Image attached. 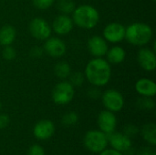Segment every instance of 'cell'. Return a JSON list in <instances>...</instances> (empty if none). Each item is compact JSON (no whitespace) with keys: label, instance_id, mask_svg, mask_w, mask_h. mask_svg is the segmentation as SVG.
Here are the masks:
<instances>
[{"label":"cell","instance_id":"6da1fadb","mask_svg":"<svg viewBox=\"0 0 156 155\" xmlns=\"http://www.w3.org/2000/svg\"><path fill=\"white\" fill-rule=\"evenodd\" d=\"M84 76L85 79L94 87H103L112 78L111 64L102 58H94L86 65Z\"/></svg>","mask_w":156,"mask_h":155},{"label":"cell","instance_id":"7a4b0ae2","mask_svg":"<svg viewBox=\"0 0 156 155\" xmlns=\"http://www.w3.org/2000/svg\"><path fill=\"white\" fill-rule=\"evenodd\" d=\"M153 36L154 31L148 24L136 22L126 27L124 39H126L131 45L144 47L151 42Z\"/></svg>","mask_w":156,"mask_h":155},{"label":"cell","instance_id":"3957f363","mask_svg":"<svg viewBox=\"0 0 156 155\" xmlns=\"http://www.w3.org/2000/svg\"><path fill=\"white\" fill-rule=\"evenodd\" d=\"M74 25L83 29L94 28L100 21L99 11L90 5H81L76 6L72 12Z\"/></svg>","mask_w":156,"mask_h":155},{"label":"cell","instance_id":"277c9868","mask_svg":"<svg viewBox=\"0 0 156 155\" xmlns=\"http://www.w3.org/2000/svg\"><path fill=\"white\" fill-rule=\"evenodd\" d=\"M87 150L93 153H100L108 146L107 134L100 130H90L86 132L83 139Z\"/></svg>","mask_w":156,"mask_h":155},{"label":"cell","instance_id":"5b68a950","mask_svg":"<svg viewBox=\"0 0 156 155\" xmlns=\"http://www.w3.org/2000/svg\"><path fill=\"white\" fill-rule=\"evenodd\" d=\"M75 96V87L69 81L64 79L59 81L53 89L51 98L57 105H67Z\"/></svg>","mask_w":156,"mask_h":155},{"label":"cell","instance_id":"8992f818","mask_svg":"<svg viewBox=\"0 0 156 155\" xmlns=\"http://www.w3.org/2000/svg\"><path fill=\"white\" fill-rule=\"evenodd\" d=\"M101 96L102 104L106 110L114 113L122 110L124 106V98L122 94L117 90H107Z\"/></svg>","mask_w":156,"mask_h":155},{"label":"cell","instance_id":"52a82bcc","mask_svg":"<svg viewBox=\"0 0 156 155\" xmlns=\"http://www.w3.org/2000/svg\"><path fill=\"white\" fill-rule=\"evenodd\" d=\"M28 29L30 35L37 40L45 41L48 39L52 33L51 26L41 17H35L33 18L28 26Z\"/></svg>","mask_w":156,"mask_h":155},{"label":"cell","instance_id":"ba28073f","mask_svg":"<svg viewBox=\"0 0 156 155\" xmlns=\"http://www.w3.org/2000/svg\"><path fill=\"white\" fill-rule=\"evenodd\" d=\"M125 29L126 27L122 24L112 22L104 27L102 31V37L107 42L117 44L125 38Z\"/></svg>","mask_w":156,"mask_h":155},{"label":"cell","instance_id":"9c48e42d","mask_svg":"<svg viewBox=\"0 0 156 155\" xmlns=\"http://www.w3.org/2000/svg\"><path fill=\"white\" fill-rule=\"evenodd\" d=\"M108 144L112 146V149L119 151L121 153H126L132 149L133 143L132 139L125 135L123 132H112L107 134Z\"/></svg>","mask_w":156,"mask_h":155},{"label":"cell","instance_id":"30bf717a","mask_svg":"<svg viewBox=\"0 0 156 155\" xmlns=\"http://www.w3.org/2000/svg\"><path fill=\"white\" fill-rule=\"evenodd\" d=\"M44 52H46L48 56L52 58H61L65 55L67 51V47L65 42L56 37H49L48 39L45 40L43 45Z\"/></svg>","mask_w":156,"mask_h":155},{"label":"cell","instance_id":"8fae6325","mask_svg":"<svg viewBox=\"0 0 156 155\" xmlns=\"http://www.w3.org/2000/svg\"><path fill=\"white\" fill-rule=\"evenodd\" d=\"M97 124L100 131L103 132L106 134H109L115 132V129L117 127V118L114 112L105 110L101 111L98 115Z\"/></svg>","mask_w":156,"mask_h":155},{"label":"cell","instance_id":"7c38bea8","mask_svg":"<svg viewBox=\"0 0 156 155\" xmlns=\"http://www.w3.org/2000/svg\"><path fill=\"white\" fill-rule=\"evenodd\" d=\"M55 133V125L52 121L44 119L37 122L33 129V134L39 141H47Z\"/></svg>","mask_w":156,"mask_h":155},{"label":"cell","instance_id":"4fadbf2b","mask_svg":"<svg viewBox=\"0 0 156 155\" xmlns=\"http://www.w3.org/2000/svg\"><path fill=\"white\" fill-rule=\"evenodd\" d=\"M137 61L143 69L146 71H154L156 68L155 50L149 48H142L138 51Z\"/></svg>","mask_w":156,"mask_h":155},{"label":"cell","instance_id":"5bb4252c","mask_svg":"<svg viewBox=\"0 0 156 155\" xmlns=\"http://www.w3.org/2000/svg\"><path fill=\"white\" fill-rule=\"evenodd\" d=\"M74 23L72 18L69 16V15L60 14L54 18L51 28L56 34L59 36H65L71 32Z\"/></svg>","mask_w":156,"mask_h":155},{"label":"cell","instance_id":"9a60e30c","mask_svg":"<svg viewBox=\"0 0 156 155\" xmlns=\"http://www.w3.org/2000/svg\"><path fill=\"white\" fill-rule=\"evenodd\" d=\"M87 46L90 53L94 58H102L103 56L106 55L109 48L108 42L103 38V37L98 35L90 37Z\"/></svg>","mask_w":156,"mask_h":155},{"label":"cell","instance_id":"2e32d148","mask_svg":"<svg viewBox=\"0 0 156 155\" xmlns=\"http://www.w3.org/2000/svg\"><path fill=\"white\" fill-rule=\"evenodd\" d=\"M135 90L144 97H154L156 94L155 82L147 78L139 79L135 83Z\"/></svg>","mask_w":156,"mask_h":155},{"label":"cell","instance_id":"e0dca14e","mask_svg":"<svg viewBox=\"0 0 156 155\" xmlns=\"http://www.w3.org/2000/svg\"><path fill=\"white\" fill-rule=\"evenodd\" d=\"M107 57V61L110 64H120L125 60L126 52L123 48L120 46H113L111 48H108V51L105 55Z\"/></svg>","mask_w":156,"mask_h":155},{"label":"cell","instance_id":"ac0fdd59","mask_svg":"<svg viewBox=\"0 0 156 155\" xmlns=\"http://www.w3.org/2000/svg\"><path fill=\"white\" fill-rule=\"evenodd\" d=\"M16 37V28L10 25H5L0 28V45L3 47L10 46Z\"/></svg>","mask_w":156,"mask_h":155},{"label":"cell","instance_id":"d6986e66","mask_svg":"<svg viewBox=\"0 0 156 155\" xmlns=\"http://www.w3.org/2000/svg\"><path fill=\"white\" fill-rule=\"evenodd\" d=\"M143 139L151 146L156 145V125L154 123H146L141 129Z\"/></svg>","mask_w":156,"mask_h":155},{"label":"cell","instance_id":"ffe728a7","mask_svg":"<svg viewBox=\"0 0 156 155\" xmlns=\"http://www.w3.org/2000/svg\"><path fill=\"white\" fill-rule=\"evenodd\" d=\"M54 73L58 79H60L61 80H64L69 77L71 73V68L68 62L59 61L54 67Z\"/></svg>","mask_w":156,"mask_h":155},{"label":"cell","instance_id":"44dd1931","mask_svg":"<svg viewBox=\"0 0 156 155\" xmlns=\"http://www.w3.org/2000/svg\"><path fill=\"white\" fill-rule=\"evenodd\" d=\"M76 7V5L73 0H58L57 3L58 10L63 15L72 14Z\"/></svg>","mask_w":156,"mask_h":155},{"label":"cell","instance_id":"7402d4cb","mask_svg":"<svg viewBox=\"0 0 156 155\" xmlns=\"http://www.w3.org/2000/svg\"><path fill=\"white\" fill-rule=\"evenodd\" d=\"M137 106L139 109L141 110H144V111H151L153 109H154L155 107V102L154 100L152 99V97H144L142 96L138 101H137Z\"/></svg>","mask_w":156,"mask_h":155},{"label":"cell","instance_id":"603a6c76","mask_svg":"<svg viewBox=\"0 0 156 155\" xmlns=\"http://www.w3.org/2000/svg\"><path fill=\"white\" fill-rule=\"evenodd\" d=\"M79 122V115L75 111H69L61 118V123L64 126H73Z\"/></svg>","mask_w":156,"mask_h":155},{"label":"cell","instance_id":"cb8c5ba5","mask_svg":"<svg viewBox=\"0 0 156 155\" xmlns=\"http://www.w3.org/2000/svg\"><path fill=\"white\" fill-rule=\"evenodd\" d=\"M68 79H69V81L70 82V84L73 87H80L84 83L85 76L82 72L77 71V72H73V73L71 72Z\"/></svg>","mask_w":156,"mask_h":155},{"label":"cell","instance_id":"d4e9b609","mask_svg":"<svg viewBox=\"0 0 156 155\" xmlns=\"http://www.w3.org/2000/svg\"><path fill=\"white\" fill-rule=\"evenodd\" d=\"M2 56L5 60L11 61V60L16 58V51L11 45L10 46H5V47H4V49L2 51Z\"/></svg>","mask_w":156,"mask_h":155},{"label":"cell","instance_id":"484cf974","mask_svg":"<svg viewBox=\"0 0 156 155\" xmlns=\"http://www.w3.org/2000/svg\"><path fill=\"white\" fill-rule=\"evenodd\" d=\"M55 0H32L34 6L39 10H46L54 5Z\"/></svg>","mask_w":156,"mask_h":155},{"label":"cell","instance_id":"4316f807","mask_svg":"<svg viewBox=\"0 0 156 155\" xmlns=\"http://www.w3.org/2000/svg\"><path fill=\"white\" fill-rule=\"evenodd\" d=\"M139 128L136 126V125H133V124H128L124 127V130H123V133L125 135H127L128 137L132 138V137H134L135 135H137L139 133Z\"/></svg>","mask_w":156,"mask_h":155},{"label":"cell","instance_id":"83f0119b","mask_svg":"<svg viewBox=\"0 0 156 155\" xmlns=\"http://www.w3.org/2000/svg\"><path fill=\"white\" fill-rule=\"evenodd\" d=\"M27 155H46V153L44 148L41 145L34 144L28 149Z\"/></svg>","mask_w":156,"mask_h":155},{"label":"cell","instance_id":"f1b7e54d","mask_svg":"<svg viewBox=\"0 0 156 155\" xmlns=\"http://www.w3.org/2000/svg\"><path fill=\"white\" fill-rule=\"evenodd\" d=\"M43 53H44V49H43V48H40V47H33L31 49H30V51H29V55H30V57H32V58H40L42 55H43Z\"/></svg>","mask_w":156,"mask_h":155},{"label":"cell","instance_id":"f546056e","mask_svg":"<svg viewBox=\"0 0 156 155\" xmlns=\"http://www.w3.org/2000/svg\"><path fill=\"white\" fill-rule=\"evenodd\" d=\"M9 123H10L9 116L5 113H1L0 114V130L6 128L9 125Z\"/></svg>","mask_w":156,"mask_h":155},{"label":"cell","instance_id":"4dcf8cb0","mask_svg":"<svg viewBox=\"0 0 156 155\" xmlns=\"http://www.w3.org/2000/svg\"><path fill=\"white\" fill-rule=\"evenodd\" d=\"M138 155H156L155 149L154 148V146H151V145L144 147L139 151Z\"/></svg>","mask_w":156,"mask_h":155},{"label":"cell","instance_id":"1f68e13d","mask_svg":"<svg viewBox=\"0 0 156 155\" xmlns=\"http://www.w3.org/2000/svg\"><path fill=\"white\" fill-rule=\"evenodd\" d=\"M99 155H124L122 153L116 151L114 149H105L104 151H102L101 153H100Z\"/></svg>","mask_w":156,"mask_h":155},{"label":"cell","instance_id":"d6a6232c","mask_svg":"<svg viewBox=\"0 0 156 155\" xmlns=\"http://www.w3.org/2000/svg\"><path fill=\"white\" fill-rule=\"evenodd\" d=\"M99 96H100V93H99V91L97 90V89H93V90H90V97L97 98V97H99Z\"/></svg>","mask_w":156,"mask_h":155},{"label":"cell","instance_id":"836d02e7","mask_svg":"<svg viewBox=\"0 0 156 155\" xmlns=\"http://www.w3.org/2000/svg\"><path fill=\"white\" fill-rule=\"evenodd\" d=\"M1 108H2V103H1V100H0V111H1Z\"/></svg>","mask_w":156,"mask_h":155},{"label":"cell","instance_id":"e575fe53","mask_svg":"<svg viewBox=\"0 0 156 155\" xmlns=\"http://www.w3.org/2000/svg\"><path fill=\"white\" fill-rule=\"evenodd\" d=\"M153 1H155V0H153Z\"/></svg>","mask_w":156,"mask_h":155}]
</instances>
